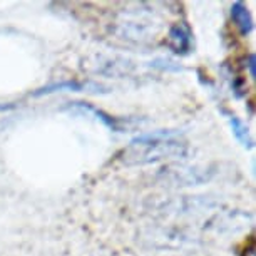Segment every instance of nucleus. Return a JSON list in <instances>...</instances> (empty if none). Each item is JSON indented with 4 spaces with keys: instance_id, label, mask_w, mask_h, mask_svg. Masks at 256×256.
Wrapping results in <instances>:
<instances>
[{
    "instance_id": "obj_2",
    "label": "nucleus",
    "mask_w": 256,
    "mask_h": 256,
    "mask_svg": "<svg viewBox=\"0 0 256 256\" xmlns=\"http://www.w3.org/2000/svg\"><path fill=\"white\" fill-rule=\"evenodd\" d=\"M192 30L186 22H178L168 34V46L172 52L180 56H188L192 50Z\"/></svg>"
},
{
    "instance_id": "obj_1",
    "label": "nucleus",
    "mask_w": 256,
    "mask_h": 256,
    "mask_svg": "<svg viewBox=\"0 0 256 256\" xmlns=\"http://www.w3.org/2000/svg\"><path fill=\"white\" fill-rule=\"evenodd\" d=\"M190 154L186 141L178 138L176 131H154L134 138L119 154L126 166H146L166 159H182Z\"/></svg>"
},
{
    "instance_id": "obj_3",
    "label": "nucleus",
    "mask_w": 256,
    "mask_h": 256,
    "mask_svg": "<svg viewBox=\"0 0 256 256\" xmlns=\"http://www.w3.org/2000/svg\"><path fill=\"white\" fill-rule=\"evenodd\" d=\"M162 174L168 176L169 181H172L174 184H201L204 181H210V171L204 169V171H200L198 168H180L176 171H171V169H162Z\"/></svg>"
},
{
    "instance_id": "obj_5",
    "label": "nucleus",
    "mask_w": 256,
    "mask_h": 256,
    "mask_svg": "<svg viewBox=\"0 0 256 256\" xmlns=\"http://www.w3.org/2000/svg\"><path fill=\"white\" fill-rule=\"evenodd\" d=\"M230 124H231V131H233L234 138L243 144L244 148H253V139L250 136V129L243 120L236 116H230Z\"/></svg>"
},
{
    "instance_id": "obj_7",
    "label": "nucleus",
    "mask_w": 256,
    "mask_h": 256,
    "mask_svg": "<svg viewBox=\"0 0 256 256\" xmlns=\"http://www.w3.org/2000/svg\"><path fill=\"white\" fill-rule=\"evenodd\" d=\"M248 69H250V76L254 77V56L251 54L250 56V60H248Z\"/></svg>"
},
{
    "instance_id": "obj_4",
    "label": "nucleus",
    "mask_w": 256,
    "mask_h": 256,
    "mask_svg": "<svg viewBox=\"0 0 256 256\" xmlns=\"http://www.w3.org/2000/svg\"><path fill=\"white\" fill-rule=\"evenodd\" d=\"M231 18H233V22L243 36L253 30V18H251V14L243 2H234L231 6Z\"/></svg>"
},
{
    "instance_id": "obj_6",
    "label": "nucleus",
    "mask_w": 256,
    "mask_h": 256,
    "mask_svg": "<svg viewBox=\"0 0 256 256\" xmlns=\"http://www.w3.org/2000/svg\"><path fill=\"white\" fill-rule=\"evenodd\" d=\"M82 84L79 82H72V80H66V82H59V84H50L47 88L38 89L36 96H42V94H50V92H57V90H80Z\"/></svg>"
}]
</instances>
